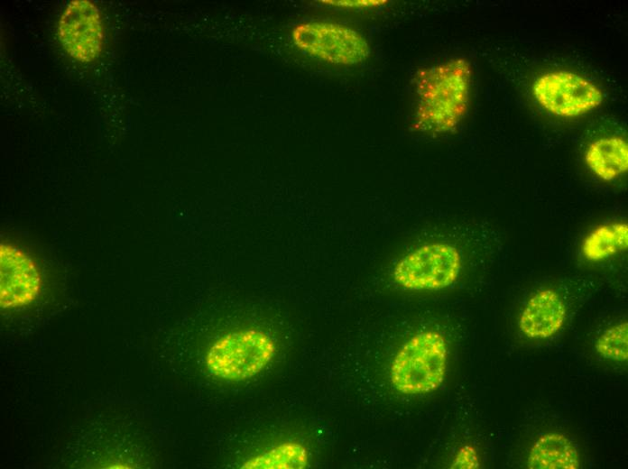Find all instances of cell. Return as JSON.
<instances>
[{"label": "cell", "mask_w": 628, "mask_h": 469, "mask_svg": "<svg viewBox=\"0 0 628 469\" xmlns=\"http://www.w3.org/2000/svg\"><path fill=\"white\" fill-rule=\"evenodd\" d=\"M472 67L465 58H453L419 69L413 78L415 109L412 129L438 134L457 128L470 102Z\"/></svg>", "instance_id": "cell-1"}, {"label": "cell", "mask_w": 628, "mask_h": 469, "mask_svg": "<svg viewBox=\"0 0 628 469\" xmlns=\"http://www.w3.org/2000/svg\"><path fill=\"white\" fill-rule=\"evenodd\" d=\"M447 364L448 345L443 335L435 330L421 331L397 351L391 362L389 378L402 394H425L442 384Z\"/></svg>", "instance_id": "cell-2"}, {"label": "cell", "mask_w": 628, "mask_h": 469, "mask_svg": "<svg viewBox=\"0 0 628 469\" xmlns=\"http://www.w3.org/2000/svg\"><path fill=\"white\" fill-rule=\"evenodd\" d=\"M463 261L459 249L448 242L420 244L401 256L393 265L392 279L409 291H435L458 279Z\"/></svg>", "instance_id": "cell-3"}, {"label": "cell", "mask_w": 628, "mask_h": 469, "mask_svg": "<svg viewBox=\"0 0 628 469\" xmlns=\"http://www.w3.org/2000/svg\"><path fill=\"white\" fill-rule=\"evenodd\" d=\"M275 350L273 340L263 331L241 329L216 340L207 354L206 363L217 378L239 382L260 372Z\"/></svg>", "instance_id": "cell-4"}, {"label": "cell", "mask_w": 628, "mask_h": 469, "mask_svg": "<svg viewBox=\"0 0 628 469\" xmlns=\"http://www.w3.org/2000/svg\"><path fill=\"white\" fill-rule=\"evenodd\" d=\"M291 39L300 51L336 65L360 64L371 53L369 42L359 32L334 22L300 23L293 27Z\"/></svg>", "instance_id": "cell-5"}, {"label": "cell", "mask_w": 628, "mask_h": 469, "mask_svg": "<svg viewBox=\"0 0 628 469\" xmlns=\"http://www.w3.org/2000/svg\"><path fill=\"white\" fill-rule=\"evenodd\" d=\"M532 93L540 106L560 117H576L590 112L604 98L596 85L568 70L540 75L532 85Z\"/></svg>", "instance_id": "cell-6"}, {"label": "cell", "mask_w": 628, "mask_h": 469, "mask_svg": "<svg viewBox=\"0 0 628 469\" xmlns=\"http://www.w3.org/2000/svg\"><path fill=\"white\" fill-rule=\"evenodd\" d=\"M57 34L70 58L82 63L94 61L105 39L100 10L89 0L70 1L59 19Z\"/></svg>", "instance_id": "cell-7"}, {"label": "cell", "mask_w": 628, "mask_h": 469, "mask_svg": "<svg viewBox=\"0 0 628 469\" xmlns=\"http://www.w3.org/2000/svg\"><path fill=\"white\" fill-rule=\"evenodd\" d=\"M0 302L2 308L32 303L39 295L42 280L33 260L19 247L1 243Z\"/></svg>", "instance_id": "cell-8"}, {"label": "cell", "mask_w": 628, "mask_h": 469, "mask_svg": "<svg viewBox=\"0 0 628 469\" xmlns=\"http://www.w3.org/2000/svg\"><path fill=\"white\" fill-rule=\"evenodd\" d=\"M567 318V308L559 294L552 289L534 293L527 301L519 318L520 330L532 339H546L558 333Z\"/></svg>", "instance_id": "cell-9"}, {"label": "cell", "mask_w": 628, "mask_h": 469, "mask_svg": "<svg viewBox=\"0 0 628 469\" xmlns=\"http://www.w3.org/2000/svg\"><path fill=\"white\" fill-rule=\"evenodd\" d=\"M585 162L598 179L611 181L628 170V144L620 136L599 138L589 143Z\"/></svg>", "instance_id": "cell-10"}, {"label": "cell", "mask_w": 628, "mask_h": 469, "mask_svg": "<svg viewBox=\"0 0 628 469\" xmlns=\"http://www.w3.org/2000/svg\"><path fill=\"white\" fill-rule=\"evenodd\" d=\"M529 469H578L580 457L573 443L563 434L549 432L540 436L530 449Z\"/></svg>", "instance_id": "cell-11"}, {"label": "cell", "mask_w": 628, "mask_h": 469, "mask_svg": "<svg viewBox=\"0 0 628 469\" xmlns=\"http://www.w3.org/2000/svg\"><path fill=\"white\" fill-rule=\"evenodd\" d=\"M628 247V225L614 221L597 225L581 243V253L590 262L606 260Z\"/></svg>", "instance_id": "cell-12"}, {"label": "cell", "mask_w": 628, "mask_h": 469, "mask_svg": "<svg viewBox=\"0 0 628 469\" xmlns=\"http://www.w3.org/2000/svg\"><path fill=\"white\" fill-rule=\"evenodd\" d=\"M306 447L297 442H284L262 452L242 464L248 469H303L308 466Z\"/></svg>", "instance_id": "cell-13"}, {"label": "cell", "mask_w": 628, "mask_h": 469, "mask_svg": "<svg viewBox=\"0 0 628 469\" xmlns=\"http://www.w3.org/2000/svg\"><path fill=\"white\" fill-rule=\"evenodd\" d=\"M596 349L604 358L626 361L628 358V323L621 322L606 329L597 339Z\"/></svg>", "instance_id": "cell-14"}, {"label": "cell", "mask_w": 628, "mask_h": 469, "mask_svg": "<svg viewBox=\"0 0 628 469\" xmlns=\"http://www.w3.org/2000/svg\"><path fill=\"white\" fill-rule=\"evenodd\" d=\"M480 462L476 449L469 445L462 446L457 452L451 464V468L456 469H476L479 468Z\"/></svg>", "instance_id": "cell-15"}, {"label": "cell", "mask_w": 628, "mask_h": 469, "mask_svg": "<svg viewBox=\"0 0 628 469\" xmlns=\"http://www.w3.org/2000/svg\"><path fill=\"white\" fill-rule=\"evenodd\" d=\"M320 3L338 8L345 9H366L375 8L384 5L387 1L383 0H324Z\"/></svg>", "instance_id": "cell-16"}]
</instances>
